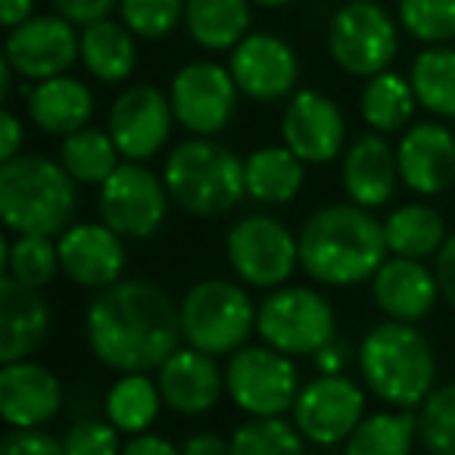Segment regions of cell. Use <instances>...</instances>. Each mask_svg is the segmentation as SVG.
Listing matches in <instances>:
<instances>
[{
    "mask_svg": "<svg viewBox=\"0 0 455 455\" xmlns=\"http://www.w3.org/2000/svg\"><path fill=\"white\" fill-rule=\"evenodd\" d=\"M88 347L116 371H150L178 349L181 309L153 281L132 278L103 287L84 315Z\"/></svg>",
    "mask_w": 455,
    "mask_h": 455,
    "instance_id": "1",
    "label": "cell"
},
{
    "mask_svg": "<svg viewBox=\"0 0 455 455\" xmlns=\"http://www.w3.org/2000/svg\"><path fill=\"white\" fill-rule=\"evenodd\" d=\"M384 225L359 203L318 209L299 235V262L306 275L331 287L368 281L384 266Z\"/></svg>",
    "mask_w": 455,
    "mask_h": 455,
    "instance_id": "2",
    "label": "cell"
},
{
    "mask_svg": "<svg viewBox=\"0 0 455 455\" xmlns=\"http://www.w3.org/2000/svg\"><path fill=\"white\" fill-rule=\"evenodd\" d=\"M76 178L44 156L4 159L0 215L20 235H63L76 215Z\"/></svg>",
    "mask_w": 455,
    "mask_h": 455,
    "instance_id": "3",
    "label": "cell"
},
{
    "mask_svg": "<svg viewBox=\"0 0 455 455\" xmlns=\"http://www.w3.org/2000/svg\"><path fill=\"white\" fill-rule=\"evenodd\" d=\"M359 368L374 396L403 409H411L430 396L436 374L430 343L421 331L411 328V322L399 318L368 331L359 349Z\"/></svg>",
    "mask_w": 455,
    "mask_h": 455,
    "instance_id": "4",
    "label": "cell"
},
{
    "mask_svg": "<svg viewBox=\"0 0 455 455\" xmlns=\"http://www.w3.org/2000/svg\"><path fill=\"white\" fill-rule=\"evenodd\" d=\"M165 188L190 215H221L247 194V163L235 150L206 140H184L165 159Z\"/></svg>",
    "mask_w": 455,
    "mask_h": 455,
    "instance_id": "5",
    "label": "cell"
},
{
    "mask_svg": "<svg viewBox=\"0 0 455 455\" xmlns=\"http://www.w3.org/2000/svg\"><path fill=\"white\" fill-rule=\"evenodd\" d=\"M178 309H181L184 340L212 355L241 349L256 324L247 291L221 278H209L190 287Z\"/></svg>",
    "mask_w": 455,
    "mask_h": 455,
    "instance_id": "6",
    "label": "cell"
},
{
    "mask_svg": "<svg viewBox=\"0 0 455 455\" xmlns=\"http://www.w3.org/2000/svg\"><path fill=\"white\" fill-rule=\"evenodd\" d=\"M256 331L268 347L281 353L309 355L334 340L337 318L322 293L309 287H281L259 306Z\"/></svg>",
    "mask_w": 455,
    "mask_h": 455,
    "instance_id": "7",
    "label": "cell"
},
{
    "mask_svg": "<svg viewBox=\"0 0 455 455\" xmlns=\"http://www.w3.org/2000/svg\"><path fill=\"white\" fill-rule=\"evenodd\" d=\"M328 47L343 72L371 78L396 57V26L380 4L353 0L331 20Z\"/></svg>",
    "mask_w": 455,
    "mask_h": 455,
    "instance_id": "8",
    "label": "cell"
},
{
    "mask_svg": "<svg viewBox=\"0 0 455 455\" xmlns=\"http://www.w3.org/2000/svg\"><path fill=\"white\" fill-rule=\"evenodd\" d=\"M225 387L250 415H284L299 396V378L287 353L275 347L237 349L228 362Z\"/></svg>",
    "mask_w": 455,
    "mask_h": 455,
    "instance_id": "9",
    "label": "cell"
},
{
    "mask_svg": "<svg viewBox=\"0 0 455 455\" xmlns=\"http://www.w3.org/2000/svg\"><path fill=\"white\" fill-rule=\"evenodd\" d=\"M228 262L241 281L253 287H278L299 262V243L281 221L247 215L228 231Z\"/></svg>",
    "mask_w": 455,
    "mask_h": 455,
    "instance_id": "10",
    "label": "cell"
},
{
    "mask_svg": "<svg viewBox=\"0 0 455 455\" xmlns=\"http://www.w3.org/2000/svg\"><path fill=\"white\" fill-rule=\"evenodd\" d=\"M169 188L150 169L132 159L116 165V172L100 184V219L113 231L132 241L156 235L169 209Z\"/></svg>",
    "mask_w": 455,
    "mask_h": 455,
    "instance_id": "11",
    "label": "cell"
},
{
    "mask_svg": "<svg viewBox=\"0 0 455 455\" xmlns=\"http://www.w3.org/2000/svg\"><path fill=\"white\" fill-rule=\"evenodd\" d=\"M237 82L231 69L215 63H190L172 78L169 100L175 119L194 134H215L237 109Z\"/></svg>",
    "mask_w": 455,
    "mask_h": 455,
    "instance_id": "12",
    "label": "cell"
},
{
    "mask_svg": "<svg viewBox=\"0 0 455 455\" xmlns=\"http://www.w3.org/2000/svg\"><path fill=\"white\" fill-rule=\"evenodd\" d=\"M362 409H365V396L353 380L340 374H322L299 390L293 403V421L309 443L334 446L349 440V434L359 427Z\"/></svg>",
    "mask_w": 455,
    "mask_h": 455,
    "instance_id": "13",
    "label": "cell"
},
{
    "mask_svg": "<svg viewBox=\"0 0 455 455\" xmlns=\"http://www.w3.org/2000/svg\"><path fill=\"white\" fill-rule=\"evenodd\" d=\"M76 22L66 16H35L10 28L7 38V63L22 78H44L63 76L76 57H82V41H76L72 32Z\"/></svg>",
    "mask_w": 455,
    "mask_h": 455,
    "instance_id": "14",
    "label": "cell"
},
{
    "mask_svg": "<svg viewBox=\"0 0 455 455\" xmlns=\"http://www.w3.org/2000/svg\"><path fill=\"white\" fill-rule=\"evenodd\" d=\"M172 100H165L150 84H134L116 97L109 109V134L125 159H147L169 140Z\"/></svg>",
    "mask_w": 455,
    "mask_h": 455,
    "instance_id": "15",
    "label": "cell"
},
{
    "mask_svg": "<svg viewBox=\"0 0 455 455\" xmlns=\"http://www.w3.org/2000/svg\"><path fill=\"white\" fill-rule=\"evenodd\" d=\"M231 76L253 100H278L297 84L299 66L293 51L275 35H247L231 53Z\"/></svg>",
    "mask_w": 455,
    "mask_h": 455,
    "instance_id": "16",
    "label": "cell"
},
{
    "mask_svg": "<svg viewBox=\"0 0 455 455\" xmlns=\"http://www.w3.org/2000/svg\"><path fill=\"white\" fill-rule=\"evenodd\" d=\"M60 268L82 287H109L125 268L122 235L103 225H72L60 235Z\"/></svg>",
    "mask_w": 455,
    "mask_h": 455,
    "instance_id": "17",
    "label": "cell"
},
{
    "mask_svg": "<svg viewBox=\"0 0 455 455\" xmlns=\"http://www.w3.org/2000/svg\"><path fill=\"white\" fill-rule=\"evenodd\" d=\"M347 125L334 100L315 91H299L284 113V144L303 163H331L340 156Z\"/></svg>",
    "mask_w": 455,
    "mask_h": 455,
    "instance_id": "18",
    "label": "cell"
},
{
    "mask_svg": "<svg viewBox=\"0 0 455 455\" xmlns=\"http://www.w3.org/2000/svg\"><path fill=\"white\" fill-rule=\"evenodd\" d=\"M63 405V390L53 371L35 362H7L0 371V418L10 427H41Z\"/></svg>",
    "mask_w": 455,
    "mask_h": 455,
    "instance_id": "19",
    "label": "cell"
},
{
    "mask_svg": "<svg viewBox=\"0 0 455 455\" xmlns=\"http://www.w3.org/2000/svg\"><path fill=\"white\" fill-rule=\"evenodd\" d=\"M51 328V312L38 287L16 281L13 275L0 278V362H20L44 343Z\"/></svg>",
    "mask_w": 455,
    "mask_h": 455,
    "instance_id": "20",
    "label": "cell"
},
{
    "mask_svg": "<svg viewBox=\"0 0 455 455\" xmlns=\"http://www.w3.org/2000/svg\"><path fill=\"white\" fill-rule=\"evenodd\" d=\"M396 159L399 178L424 196L443 194L455 181V138L436 122L405 132Z\"/></svg>",
    "mask_w": 455,
    "mask_h": 455,
    "instance_id": "21",
    "label": "cell"
},
{
    "mask_svg": "<svg viewBox=\"0 0 455 455\" xmlns=\"http://www.w3.org/2000/svg\"><path fill=\"white\" fill-rule=\"evenodd\" d=\"M159 393L169 409L181 415H203L221 396V371L212 362V353L203 349H175L159 365Z\"/></svg>",
    "mask_w": 455,
    "mask_h": 455,
    "instance_id": "22",
    "label": "cell"
},
{
    "mask_svg": "<svg viewBox=\"0 0 455 455\" xmlns=\"http://www.w3.org/2000/svg\"><path fill=\"white\" fill-rule=\"evenodd\" d=\"M436 293V275H430L427 266L411 256H396L374 272V299L387 315L399 322H421L424 315H430Z\"/></svg>",
    "mask_w": 455,
    "mask_h": 455,
    "instance_id": "23",
    "label": "cell"
},
{
    "mask_svg": "<svg viewBox=\"0 0 455 455\" xmlns=\"http://www.w3.org/2000/svg\"><path fill=\"white\" fill-rule=\"evenodd\" d=\"M399 159L380 134H362L343 156V188L359 206H384L393 200Z\"/></svg>",
    "mask_w": 455,
    "mask_h": 455,
    "instance_id": "24",
    "label": "cell"
},
{
    "mask_svg": "<svg viewBox=\"0 0 455 455\" xmlns=\"http://www.w3.org/2000/svg\"><path fill=\"white\" fill-rule=\"evenodd\" d=\"M94 113V97L82 82L69 76L44 78L28 94V116L47 134H72L88 125Z\"/></svg>",
    "mask_w": 455,
    "mask_h": 455,
    "instance_id": "25",
    "label": "cell"
},
{
    "mask_svg": "<svg viewBox=\"0 0 455 455\" xmlns=\"http://www.w3.org/2000/svg\"><path fill=\"white\" fill-rule=\"evenodd\" d=\"M253 0H188L184 22L190 38L206 51H225L247 38Z\"/></svg>",
    "mask_w": 455,
    "mask_h": 455,
    "instance_id": "26",
    "label": "cell"
},
{
    "mask_svg": "<svg viewBox=\"0 0 455 455\" xmlns=\"http://www.w3.org/2000/svg\"><path fill=\"white\" fill-rule=\"evenodd\" d=\"M303 188V159L291 147H262L247 159V194L259 203H287Z\"/></svg>",
    "mask_w": 455,
    "mask_h": 455,
    "instance_id": "27",
    "label": "cell"
},
{
    "mask_svg": "<svg viewBox=\"0 0 455 455\" xmlns=\"http://www.w3.org/2000/svg\"><path fill=\"white\" fill-rule=\"evenodd\" d=\"M132 28L119 22L97 20L82 32V60L91 76L100 82H122L134 69V41Z\"/></svg>",
    "mask_w": 455,
    "mask_h": 455,
    "instance_id": "28",
    "label": "cell"
},
{
    "mask_svg": "<svg viewBox=\"0 0 455 455\" xmlns=\"http://www.w3.org/2000/svg\"><path fill=\"white\" fill-rule=\"evenodd\" d=\"M384 237L387 250L393 256H411V259H424V256L436 253L446 241V225L443 215L421 203H409V206L396 209L390 219L384 221Z\"/></svg>",
    "mask_w": 455,
    "mask_h": 455,
    "instance_id": "29",
    "label": "cell"
},
{
    "mask_svg": "<svg viewBox=\"0 0 455 455\" xmlns=\"http://www.w3.org/2000/svg\"><path fill=\"white\" fill-rule=\"evenodd\" d=\"M63 165L76 181L84 184H103L119 165V147L113 134H103L97 128H78L66 134L63 140Z\"/></svg>",
    "mask_w": 455,
    "mask_h": 455,
    "instance_id": "30",
    "label": "cell"
},
{
    "mask_svg": "<svg viewBox=\"0 0 455 455\" xmlns=\"http://www.w3.org/2000/svg\"><path fill=\"white\" fill-rule=\"evenodd\" d=\"M159 384L144 378V371H125V378L116 380L107 396V415L119 430L140 434L159 415Z\"/></svg>",
    "mask_w": 455,
    "mask_h": 455,
    "instance_id": "31",
    "label": "cell"
},
{
    "mask_svg": "<svg viewBox=\"0 0 455 455\" xmlns=\"http://www.w3.org/2000/svg\"><path fill=\"white\" fill-rule=\"evenodd\" d=\"M415 88L393 72H378L362 91V116L374 132H396L415 109Z\"/></svg>",
    "mask_w": 455,
    "mask_h": 455,
    "instance_id": "32",
    "label": "cell"
},
{
    "mask_svg": "<svg viewBox=\"0 0 455 455\" xmlns=\"http://www.w3.org/2000/svg\"><path fill=\"white\" fill-rule=\"evenodd\" d=\"M418 421L409 411H380L349 434L347 452L349 455H405L415 443Z\"/></svg>",
    "mask_w": 455,
    "mask_h": 455,
    "instance_id": "33",
    "label": "cell"
},
{
    "mask_svg": "<svg viewBox=\"0 0 455 455\" xmlns=\"http://www.w3.org/2000/svg\"><path fill=\"white\" fill-rule=\"evenodd\" d=\"M409 82L415 88V97L430 113L455 119V51L434 47L418 53Z\"/></svg>",
    "mask_w": 455,
    "mask_h": 455,
    "instance_id": "34",
    "label": "cell"
},
{
    "mask_svg": "<svg viewBox=\"0 0 455 455\" xmlns=\"http://www.w3.org/2000/svg\"><path fill=\"white\" fill-rule=\"evenodd\" d=\"M0 266L16 281L41 291L51 284L60 268V243H53L51 235H20L13 247H4Z\"/></svg>",
    "mask_w": 455,
    "mask_h": 455,
    "instance_id": "35",
    "label": "cell"
},
{
    "mask_svg": "<svg viewBox=\"0 0 455 455\" xmlns=\"http://www.w3.org/2000/svg\"><path fill=\"white\" fill-rule=\"evenodd\" d=\"M306 436L293 430L281 415H253L231 436V452L266 455V452H299Z\"/></svg>",
    "mask_w": 455,
    "mask_h": 455,
    "instance_id": "36",
    "label": "cell"
},
{
    "mask_svg": "<svg viewBox=\"0 0 455 455\" xmlns=\"http://www.w3.org/2000/svg\"><path fill=\"white\" fill-rule=\"evenodd\" d=\"M418 436L430 452L455 455V384L430 390L418 415Z\"/></svg>",
    "mask_w": 455,
    "mask_h": 455,
    "instance_id": "37",
    "label": "cell"
},
{
    "mask_svg": "<svg viewBox=\"0 0 455 455\" xmlns=\"http://www.w3.org/2000/svg\"><path fill=\"white\" fill-rule=\"evenodd\" d=\"M399 20L418 41L443 44L455 38V0H399Z\"/></svg>",
    "mask_w": 455,
    "mask_h": 455,
    "instance_id": "38",
    "label": "cell"
},
{
    "mask_svg": "<svg viewBox=\"0 0 455 455\" xmlns=\"http://www.w3.org/2000/svg\"><path fill=\"white\" fill-rule=\"evenodd\" d=\"M188 0H119L122 20L140 38H165L184 16Z\"/></svg>",
    "mask_w": 455,
    "mask_h": 455,
    "instance_id": "39",
    "label": "cell"
},
{
    "mask_svg": "<svg viewBox=\"0 0 455 455\" xmlns=\"http://www.w3.org/2000/svg\"><path fill=\"white\" fill-rule=\"evenodd\" d=\"M66 455H107L119 449V427L113 421H78L63 436Z\"/></svg>",
    "mask_w": 455,
    "mask_h": 455,
    "instance_id": "40",
    "label": "cell"
},
{
    "mask_svg": "<svg viewBox=\"0 0 455 455\" xmlns=\"http://www.w3.org/2000/svg\"><path fill=\"white\" fill-rule=\"evenodd\" d=\"M0 449L7 455H60L66 452L63 440H53L51 434L35 427H16L10 430L4 440H0Z\"/></svg>",
    "mask_w": 455,
    "mask_h": 455,
    "instance_id": "41",
    "label": "cell"
},
{
    "mask_svg": "<svg viewBox=\"0 0 455 455\" xmlns=\"http://www.w3.org/2000/svg\"><path fill=\"white\" fill-rule=\"evenodd\" d=\"M53 7L76 26H91L97 20H107L109 10L119 7V0H53Z\"/></svg>",
    "mask_w": 455,
    "mask_h": 455,
    "instance_id": "42",
    "label": "cell"
},
{
    "mask_svg": "<svg viewBox=\"0 0 455 455\" xmlns=\"http://www.w3.org/2000/svg\"><path fill=\"white\" fill-rule=\"evenodd\" d=\"M436 281H440V293L446 297V303L455 309V235L436 250Z\"/></svg>",
    "mask_w": 455,
    "mask_h": 455,
    "instance_id": "43",
    "label": "cell"
},
{
    "mask_svg": "<svg viewBox=\"0 0 455 455\" xmlns=\"http://www.w3.org/2000/svg\"><path fill=\"white\" fill-rule=\"evenodd\" d=\"M125 452H132V455H150V452H156V455H169V452H175V446H172L169 440H159V436H153V434H134L132 440L125 443Z\"/></svg>",
    "mask_w": 455,
    "mask_h": 455,
    "instance_id": "44",
    "label": "cell"
},
{
    "mask_svg": "<svg viewBox=\"0 0 455 455\" xmlns=\"http://www.w3.org/2000/svg\"><path fill=\"white\" fill-rule=\"evenodd\" d=\"M225 449H231V443H225L221 436H212V434L190 436V440L184 443V452L188 455H219V452H225Z\"/></svg>",
    "mask_w": 455,
    "mask_h": 455,
    "instance_id": "45",
    "label": "cell"
},
{
    "mask_svg": "<svg viewBox=\"0 0 455 455\" xmlns=\"http://www.w3.org/2000/svg\"><path fill=\"white\" fill-rule=\"evenodd\" d=\"M0 134H4V147H0V153H4V159H13L16 153H20V144H22V125L13 113H4V132Z\"/></svg>",
    "mask_w": 455,
    "mask_h": 455,
    "instance_id": "46",
    "label": "cell"
},
{
    "mask_svg": "<svg viewBox=\"0 0 455 455\" xmlns=\"http://www.w3.org/2000/svg\"><path fill=\"white\" fill-rule=\"evenodd\" d=\"M32 13V0H0V20L7 28H16Z\"/></svg>",
    "mask_w": 455,
    "mask_h": 455,
    "instance_id": "47",
    "label": "cell"
},
{
    "mask_svg": "<svg viewBox=\"0 0 455 455\" xmlns=\"http://www.w3.org/2000/svg\"><path fill=\"white\" fill-rule=\"evenodd\" d=\"M343 353H347V349H343L340 343H334V340L324 343V347L315 353V365L322 368V374H337L343 365Z\"/></svg>",
    "mask_w": 455,
    "mask_h": 455,
    "instance_id": "48",
    "label": "cell"
},
{
    "mask_svg": "<svg viewBox=\"0 0 455 455\" xmlns=\"http://www.w3.org/2000/svg\"><path fill=\"white\" fill-rule=\"evenodd\" d=\"M253 4H259V7H287L293 0H253Z\"/></svg>",
    "mask_w": 455,
    "mask_h": 455,
    "instance_id": "49",
    "label": "cell"
}]
</instances>
